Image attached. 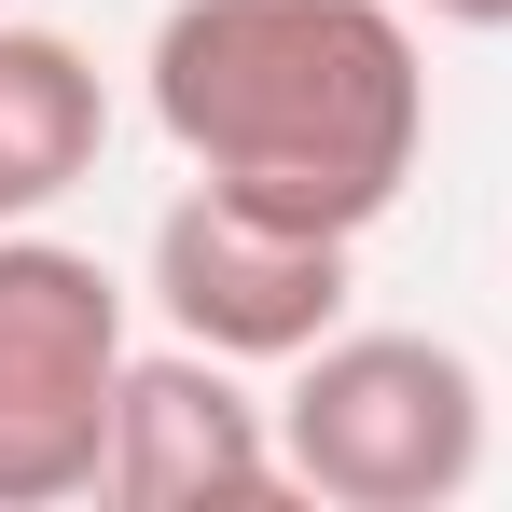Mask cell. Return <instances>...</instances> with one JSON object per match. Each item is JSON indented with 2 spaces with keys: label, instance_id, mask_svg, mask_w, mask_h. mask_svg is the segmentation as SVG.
<instances>
[{
  "label": "cell",
  "instance_id": "1",
  "mask_svg": "<svg viewBox=\"0 0 512 512\" xmlns=\"http://www.w3.org/2000/svg\"><path fill=\"white\" fill-rule=\"evenodd\" d=\"M153 125L194 180L374 236L429 153V56L402 0H167Z\"/></svg>",
  "mask_w": 512,
  "mask_h": 512
},
{
  "label": "cell",
  "instance_id": "2",
  "mask_svg": "<svg viewBox=\"0 0 512 512\" xmlns=\"http://www.w3.org/2000/svg\"><path fill=\"white\" fill-rule=\"evenodd\" d=\"M291 499L333 512H443L485 471V374L443 333H319L277 388Z\"/></svg>",
  "mask_w": 512,
  "mask_h": 512
},
{
  "label": "cell",
  "instance_id": "3",
  "mask_svg": "<svg viewBox=\"0 0 512 512\" xmlns=\"http://www.w3.org/2000/svg\"><path fill=\"white\" fill-rule=\"evenodd\" d=\"M125 360V277L42 222H0V512L97 499Z\"/></svg>",
  "mask_w": 512,
  "mask_h": 512
},
{
  "label": "cell",
  "instance_id": "4",
  "mask_svg": "<svg viewBox=\"0 0 512 512\" xmlns=\"http://www.w3.org/2000/svg\"><path fill=\"white\" fill-rule=\"evenodd\" d=\"M346 250L333 222H291V208H250V194H222V180H194L167 222H153V305H167V333L222 346L236 374H291L319 333H346Z\"/></svg>",
  "mask_w": 512,
  "mask_h": 512
},
{
  "label": "cell",
  "instance_id": "5",
  "mask_svg": "<svg viewBox=\"0 0 512 512\" xmlns=\"http://www.w3.org/2000/svg\"><path fill=\"white\" fill-rule=\"evenodd\" d=\"M97 499L125 512H208V499H291V457H277V402L236 388L222 346H139L125 360V402H111V471Z\"/></svg>",
  "mask_w": 512,
  "mask_h": 512
},
{
  "label": "cell",
  "instance_id": "6",
  "mask_svg": "<svg viewBox=\"0 0 512 512\" xmlns=\"http://www.w3.org/2000/svg\"><path fill=\"white\" fill-rule=\"evenodd\" d=\"M111 153V84L70 28H14L0 14V222H42L70 180Z\"/></svg>",
  "mask_w": 512,
  "mask_h": 512
},
{
  "label": "cell",
  "instance_id": "7",
  "mask_svg": "<svg viewBox=\"0 0 512 512\" xmlns=\"http://www.w3.org/2000/svg\"><path fill=\"white\" fill-rule=\"evenodd\" d=\"M429 28H512V0H416Z\"/></svg>",
  "mask_w": 512,
  "mask_h": 512
}]
</instances>
